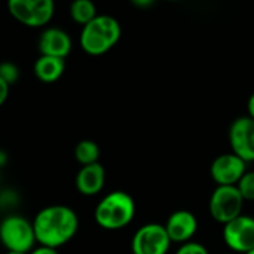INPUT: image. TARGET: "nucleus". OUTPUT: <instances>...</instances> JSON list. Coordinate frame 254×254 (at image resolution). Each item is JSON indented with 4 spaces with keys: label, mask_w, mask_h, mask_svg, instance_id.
I'll use <instances>...</instances> for the list:
<instances>
[{
    "label": "nucleus",
    "mask_w": 254,
    "mask_h": 254,
    "mask_svg": "<svg viewBox=\"0 0 254 254\" xmlns=\"http://www.w3.org/2000/svg\"><path fill=\"white\" fill-rule=\"evenodd\" d=\"M33 226L37 244L60 249L74 238L79 219L74 210L67 205H49L36 214Z\"/></svg>",
    "instance_id": "f257e3e1"
},
{
    "label": "nucleus",
    "mask_w": 254,
    "mask_h": 254,
    "mask_svg": "<svg viewBox=\"0 0 254 254\" xmlns=\"http://www.w3.org/2000/svg\"><path fill=\"white\" fill-rule=\"evenodd\" d=\"M122 28L116 18L110 15H97L91 22L82 27L80 48L92 57L109 52L121 39Z\"/></svg>",
    "instance_id": "f03ea898"
},
{
    "label": "nucleus",
    "mask_w": 254,
    "mask_h": 254,
    "mask_svg": "<svg viewBox=\"0 0 254 254\" xmlns=\"http://www.w3.org/2000/svg\"><path fill=\"white\" fill-rule=\"evenodd\" d=\"M135 216V202L132 196L124 190L107 193L97 204L94 219L97 225L106 231H119L127 228Z\"/></svg>",
    "instance_id": "7ed1b4c3"
},
{
    "label": "nucleus",
    "mask_w": 254,
    "mask_h": 254,
    "mask_svg": "<svg viewBox=\"0 0 254 254\" xmlns=\"http://www.w3.org/2000/svg\"><path fill=\"white\" fill-rule=\"evenodd\" d=\"M0 238L7 252L30 253L37 244L33 222L18 214H10L0 225Z\"/></svg>",
    "instance_id": "20e7f679"
},
{
    "label": "nucleus",
    "mask_w": 254,
    "mask_h": 254,
    "mask_svg": "<svg viewBox=\"0 0 254 254\" xmlns=\"http://www.w3.org/2000/svg\"><path fill=\"white\" fill-rule=\"evenodd\" d=\"M244 202L238 186H217L210 196L208 210L217 223L226 225L243 214Z\"/></svg>",
    "instance_id": "39448f33"
},
{
    "label": "nucleus",
    "mask_w": 254,
    "mask_h": 254,
    "mask_svg": "<svg viewBox=\"0 0 254 254\" xmlns=\"http://www.w3.org/2000/svg\"><path fill=\"white\" fill-rule=\"evenodd\" d=\"M9 13L30 28L45 27L54 16V0H7Z\"/></svg>",
    "instance_id": "423d86ee"
},
{
    "label": "nucleus",
    "mask_w": 254,
    "mask_h": 254,
    "mask_svg": "<svg viewBox=\"0 0 254 254\" xmlns=\"http://www.w3.org/2000/svg\"><path fill=\"white\" fill-rule=\"evenodd\" d=\"M173 241L165 225L147 223L137 229L131 241L132 254H167Z\"/></svg>",
    "instance_id": "0eeeda50"
},
{
    "label": "nucleus",
    "mask_w": 254,
    "mask_h": 254,
    "mask_svg": "<svg viewBox=\"0 0 254 254\" xmlns=\"http://www.w3.org/2000/svg\"><path fill=\"white\" fill-rule=\"evenodd\" d=\"M223 241L235 253L246 254L254 250V217L241 214L223 225Z\"/></svg>",
    "instance_id": "6e6552de"
},
{
    "label": "nucleus",
    "mask_w": 254,
    "mask_h": 254,
    "mask_svg": "<svg viewBox=\"0 0 254 254\" xmlns=\"http://www.w3.org/2000/svg\"><path fill=\"white\" fill-rule=\"evenodd\" d=\"M247 171V162L234 152L217 156L210 167L211 179L217 186H237Z\"/></svg>",
    "instance_id": "1a4fd4ad"
},
{
    "label": "nucleus",
    "mask_w": 254,
    "mask_h": 254,
    "mask_svg": "<svg viewBox=\"0 0 254 254\" xmlns=\"http://www.w3.org/2000/svg\"><path fill=\"white\" fill-rule=\"evenodd\" d=\"M229 144L234 153L247 164L254 162V119L241 116L235 119L229 128Z\"/></svg>",
    "instance_id": "9d476101"
},
{
    "label": "nucleus",
    "mask_w": 254,
    "mask_h": 254,
    "mask_svg": "<svg viewBox=\"0 0 254 254\" xmlns=\"http://www.w3.org/2000/svg\"><path fill=\"white\" fill-rule=\"evenodd\" d=\"M165 228L171 241L182 246L192 241L195 237L198 231V220L193 213L188 210H177L167 219Z\"/></svg>",
    "instance_id": "9b49d317"
},
{
    "label": "nucleus",
    "mask_w": 254,
    "mask_h": 254,
    "mask_svg": "<svg viewBox=\"0 0 254 254\" xmlns=\"http://www.w3.org/2000/svg\"><path fill=\"white\" fill-rule=\"evenodd\" d=\"M73 48L71 37L67 31L57 27H49L43 30L39 37V52L40 55H49L57 58H65Z\"/></svg>",
    "instance_id": "f8f14e48"
},
{
    "label": "nucleus",
    "mask_w": 254,
    "mask_h": 254,
    "mask_svg": "<svg viewBox=\"0 0 254 254\" xmlns=\"http://www.w3.org/2000/svg\"><path fill=\"white\" fill-rule=\"evenodd\" d=\"M106 183V170L100 162L83 165L76 176V189L83 196L98 195Z\"/></svg>",
    "instance_id": "ddd939ff"
},
{
    "label": "nucleus",
    "mask_w": 254,
    "mask_h": 254,
    "mask_svg": "<svg viewBox=\"0 0 254 254\" xmlns=\"http://www.w3.org/2000/svg\"><path fill=\"white\" fill-rule=\"evenodd\" d=\"M64 70H65L64 58H57L49 55H40L33 65V71L36 77L43 83L57 82L64 74Z\"/></svg>",
    "instance_id": "4468645a"
},
{
    "label": "nucleus",
    "mask_w": 254,
    "mask_h": 254,
    "mask_svg": "<svg viewBox=\"0 0 254 254\" xmlns=\"http://www.w3.org/2000/svg\"><path fill=\"white\" fill-rule=\"evenodd\" d=\"M97 6L92 0H73L70 4V16L79 25H86L97 16Z\"/></svg>",
    "instance_id": "2eb2a0df"
},
{
    "label": "nucleus",
    "mask_w": 254,
    "mask_h": 254,
    "mask_svg": "<svg viewBox=\"0 0 254 254\" xmlns=\"http://www.w3.org/2000/svg\"><path fill=\"white\" fill-rule=\"evenodd\" d=\"M74 158L82 167L95 164L100 158V147L92 140H82L74 147Z\"/></svg>",
    "instance_id": "dca6fc26"
},
{
    "label": "nucleus",
    "mask_w": 254,
    "mask_h": 254,
    "mask_svg": "<svg viewBox=\"0 0 254 254\" xmlns=\"http://www.w3.org/2000/svg\"><path fill=\"white\" fill-rule=\"evenodd\" d=\"M237 186L246 201H254V171H247Z\"/></svg>",
    "instance_id": "f3484780"
},
{
    "label": "nucleus",
    "mask_w": 254,
    "mask_h": 254,
    "mask_svg": "<svg viewBox=\"0 0 254 254\" xmlns=\"http://www.w3.org/2000/svg\"><path fill=\"white\" fill-rule=\"evenodd\" d=\"M0 79L7 82L10 86L13 83H16L18 79H19V68L16 67V64L9 63V61L1 63L0 64Z\"/></svg>",
    "instance_id": "a211bd4d"
},
{
    "label": "nucleus",
    "mask_w": 254,
    "mask_h": 254,
    "mask_svg": "<svg viewBox=\"0 0 254 254\" xmlns=\"http://www.w3.org/2000/svg\"><path fill=\"white\" fill-rule=\"evenodd\" d=\"M176 254H210L208 250L199 244V243H195V241H189L186 244H182L179 247V250L176 252Z\"/></svg>",
    "instance_id": "6ab92c4d"
},
{
    "label": "nucleus",
    "mask_w": 254,
    "mask_h": 254,
    "mask_svg": "<svg viewBox=\"0 0 254 254\" xmlns=\"http://www.w3.org/2000/svg\"><path fill=\"white\" fill-rule=\"evenodd\" d=\"M28 254H58V252H57V249H52V247H46V246L37 244V247H34Z\"/></svg>",
    "instance_id": "aec40b11"
},
{
    "label": "nucleus",
    "mask_w": 254,
    "mask_h": 254,
    "mask_svg": "<svg viewBox=\"0 0 254 254\" xmlns=\"http://www.w3.org/2000/svg\"><path fill=\"white\" fill-rule=\"evenodd\" d=\"M9 89H10V85L0 79V104H4V101L7 100Z\"/></svg>",
    "instance_id": "412c9836"
},
{
    "label": "nucleus",
    "mask_w": 254,
    "mask_h": 254,
    "mask_svg": "<svg viewBox=\"0 0 254 254\" xmlns=\"http://www.w3.org/2000/svg\"><path fill=\"white\" fill-rule=\"evenodd\" d=\"M134 6L137 7H141V9H146V7H150L156 0H129Z\"/></svg>",
    "instance_id": "4be33fe9"
},
{
    "label": "nucleus",
    "mask_w": 254,
    "mask_h": 254,
    "mask_svg": "<svg viewBox=\"0 0 254 254\" xmlns=\"http://www.w3.org/2000/svg\"><path fill=\"white\" fill-rule=\"evenodd\" d=\"M247 112H249V116L254 119V92L250 95V98L247 101Z\"/></svg>",
    "instance_id": "5701e85b"
},
{
    "label": "nucleus",
    "mask_w": 254,
    "mask_h": 254,
    "mask_svg": "<svg viewBox=\"0 0 254 254\" xmlns=\"http://www.w3.org/2000/svg\"><path fill=\"white\" fill-rule=\"evenodd\" d=\"M4 164H6V155H4V152H1L0 153V165L3 167Z\"/></svg>",
    "instance_id": "b1692460"
},
{
    "label": "nucleus",
    "mask_w": 254,
    "mask_h": 254,
    "mask_svg": "<svg viewBox=\"0 0 254 254\" xmlns=\"http://www.w3.org/2000/svg\"><path fill=\"white\" fill-rule=\"evenodd\" d=\"M6 254H28V253H21V252H6Z\"/></svg>",
    "instance_id": "393cba45"
},
{
    "label": "nucleus",
    "mask_w": 254,
    "mask_h": 254,
    "mask_svg": "<svg viewBox=\"0 0 254 254\" xmlns=\"http://www.w3.org/2000/svg\"><path fill=\"white\" fill-rule=\"evenodd\" d=\"M246 254H254V250H252V252H249V253H246Z\"/></svg>",
    "instance_id": "a878e982"
}]
</instances>
